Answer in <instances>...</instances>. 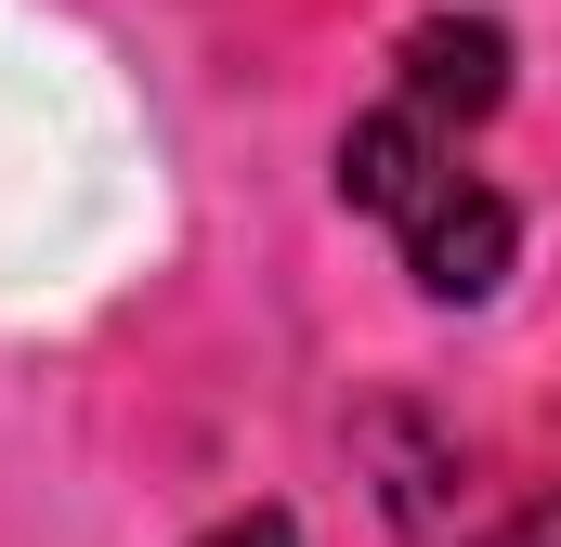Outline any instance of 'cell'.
<instances>
[{
	"label": "cell",
	"mask_w": 561,
	"mask_h": 547,
	"mask_svg": "<svg viewBox=\"0 0 561 547\" xmlns=\"http://www.w3.org/2000/svg\"><path fill=\"white\" fill-rule=\"evenodd\" d=\"M392 509H405V535L419 547H561V469L549 482H470V456H431L392 482Z\"/></svg>",
	"instance_id": "2"
},
{
	"label": "cell",
	"mask_w": 561,
	"mask_h": 547,
	"mask_svg": "<svg viewBox=\"0 0 561 547\" xmlns=\"http://www.w3.org/2000/svg\"><path fill=\"white\" fill-rule=\"evenodd\" d=\"M510 105V39L483 13H431L392 53V92L340 131V196L392 222V248L431 300H496L523 261V209L470 170V131Z\"/></svg>",
	"instance_id": "1"
},
{
	"label": "cell",
	"mask_w": 561,
	"mask_h": 547,
	"mask_svg": "<svg viewBox=\"0 0 561 547\" xmlns=\"http://www.w3.org/2000/svg\"><path fill=\"white\" fill-rule=\"evenodd\" d=\"M196 547H287V522H222V535H196Z\"/></svg>",
	"instance_id": "3"
}]
</instances>
